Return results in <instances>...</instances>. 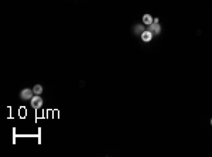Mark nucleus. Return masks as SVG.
I'll return each instance as SVG.
<instances>
[{
  "label": "nucleus",
  "instance_id": "f257e3e1",
  "mask_svg": "<svg viewBox=\"0 0 212 157\" xmlns=\"http://www.w3.org/2000/svg\"><path fill=\"white\" fill-rule=\"evenodd\" d=\"M33 96H34V91L30 89V88H26V89H23L21 92H20V98L24 99V101H31Z\"/></svg>",
  "mask_w": 212,
  "mask_h": 157
},
{
  "label": "nucleus",
  "instance_id": "f03ea898",
  "mask_svg": "<svg viewBox=\"0 0 212 157\" xmlns=\"http://www.w3.org/2000/svg\"><path fill=\"white\" fill-rule=\"evenodd\" d=\"M31 106H33L34 109H40L43 106V98L40 96V95L33 96V99H31Z\"/></svg>",
  "mask_w": 212,
  "mask_h": 157
},
{
  "label": "nucleus",
  "instance_id": "7ed1b4c3",
  "mask_svg": "<svg viewBox=\"0 0 212 157\" xmlns=\"http://www.w3.org/2000/svg\"><path fill=\"white\" fill-rule=\"evenodd\" d=\"M148 31L151 33L153 36H154V34L157 36V34H160V31H161V27H160V24H158L157 21H153L151 24L148 26Z\"/></svg>",
  "mask_w": 212,
  "mask_h": 157
},
{
  "label": "nucleus",
  "instance_id": "20e7f679",
  "mask_svg": "<svg viewBox=\"0 0 212 157\" xmlns=\"http://www.w3.org/2000/svg\"><path fill=\"white\" fill-rule=\"evenodd\" d=\"M151 38H153V34L150 31H148V30H146V31L144 33H141V40H143V41H151Z\"/></svg>",
  "mask_w": 212,
  "mask_h": 157
},
{
  "label": "nucleus",
  "instance_id": "39448f33",
  "mask_svg": "<svg viewBox=\"0 0 212 157\" xmlns=\"http://www.w3.org/2000/svg\"><path fill=\"white\" fill-rule=\"evenodd\" d=\"M141 20H143V24H146V26H150V24L154 21V20H153V17L150 16V14H144Z\"/></svg>",
  "mask_w": 212,
  "mask_h": 157
},
{
  "label": "nucleus",
  "instance_id": "423d86ee",
  "mask_svg": "<svg viewBox=\"0 0 212 157\" xmlns=\"http://www.w3.org/2000/svg\"><path fill=\"white\" fill-rule=\"evenodd\" d=\"M33 91L35 95H41V93H43V87H41V85H35V87L33 88Z\"/></svg>",
  "mask_w": 212,
  "mask_h": 157
},
{
  "label": "nucleus",
  "instance_id": "0eeeda50",
  "mask_svg": "<svg viewBox=\"0 0 212 157\" xmlns=\"http://www.w3.org/2000/svg\"><path fill=\"white\" fill-rule=\"evenodd\" d=\"M134 31H136L137 34H141V33H144L146 30H144V27H143V26H137V27L134 28Z\"/></svg>",
  "mask_w": 212,
  "mask_h": 157
},
{
  "label": "nucleus",
  "instance_id": "6e6552de",
  "mask_svg": "<svg viewBox=\"0 0 212 157\" xmlns=\"http://www.w3.org/2000/svg\"><path fill=\"white\" fill-rule=\"evenodd\" d=\"M211 125H212V119H211Z\"/></svg>",
  "mask_w": 212,
  "mask_h": 157
}]
</instances>
